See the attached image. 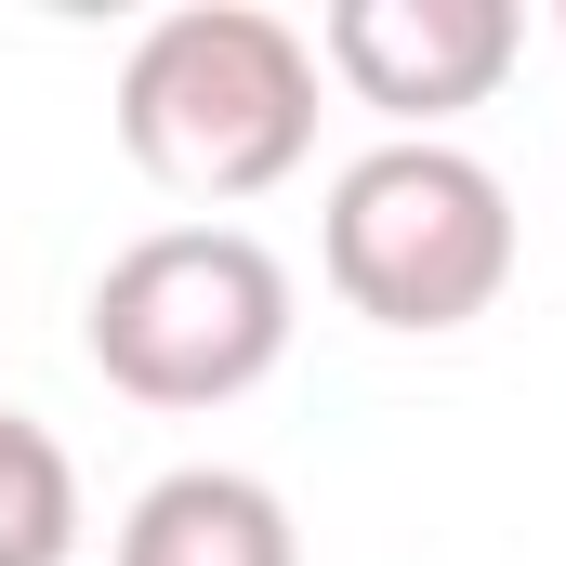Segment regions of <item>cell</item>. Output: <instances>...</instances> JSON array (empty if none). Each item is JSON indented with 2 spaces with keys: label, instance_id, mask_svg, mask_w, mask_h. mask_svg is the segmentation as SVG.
Masks as SVG:
<instances>
[{
  "label": "cell",
  "instance_id": "1",
  "mask_svg": "<svg viewBox=\"0 0 566 566\" xmlns=\"http://www.w3.org/2000/svg\"><path fill=\"white\" fill-rule=\"evenodd\" d=\"M119 145L171 198H264L316 158V40L264 0H185L119 53Z\"/></svg>",
  "mask_w": 566,
  "mask_h": 566
},
{
  "label": "cell",
  "instance_id": "2",
  "mask_svg": "<svg viewBox=\"0 0 566 566\" xmlns=\"http://www.w3.org/2000/svg\"><path fill=\"white\" fill-rule=\"evenodd\" d=\"M316 264L369 329H474L514 290V185L448 133H396L343 158Z\"/></svg>",
  "mask_w": 566,
  "mask_h": 566
},
{
  "label": "cell",
  "instance_id": "3",
  "mask_svg": "<svg viewBox=\"0 0 566 566\" xmlns=\"http://www.w3.org/2000/svg\"><path fill=\"white\" fill-rule=\"evenodd\" d=\"M80 343L133 409H224L290 356V264L251 224H158L93 277Z\"/></svg>",
  "mask_w": 566,
  "mask_h": 566
},
{
  "label": "cell",
  "instance_id": "4",
  "mask_svg": "<svg viewBox=\"0 0 566 566\" xmlns=\"http://www.w3.org/2000/svg\"><path fill=\"white\" fill-rule=\"evenodd\" d=\"M527 53V13L514 0H329L316 27V66L382 106L396 133H448L461 106H488Z\"/></svg>",
  "mask_w": 566,
  "mask_h": 566
},
{
  "label": "cell",
  "instance_id": "5",
  "mask_svg": "<svg viewBox=\"0 0 566 566\" xmlns=\"http://www.w3.org/2000/svg\"><path fill=\"white\" fill-rule=\"evenodd\" d=\"M119 566H303V527L264 474L238 461H171L119 514Z\"/></svg>",
  "mask_w": 566,
  "mask_h": 566
},
{
  "label": "cell",
  "instance_id": "6",
  "mask_svg": "<svg viewBox=\"0 0 566 566\" xmlns=\"http://www.w3.org/2000/svg\"><path fill=\"white\" fill-rule=\"evenodd\" d=\"M80 554V461L27 409H0V566H66Z\"/></svg>",
  "mask_w": 566,
  "mask_h": 566
},
{
  "label": "cell",
  "instance_id": "7",
  "mask_svg": "<svg viewBox=\"0 0 566 566\" xmlns=\"http://www.w3.org/2000/svg\"><path fill=\"white\" fill-rule=\"evenodd\" d=\"M554 27H566V0H554Z\"/></svg>",
  "mask_w": 566,
  "mask_h": 566
}]
</instances>
